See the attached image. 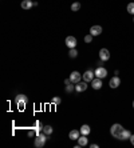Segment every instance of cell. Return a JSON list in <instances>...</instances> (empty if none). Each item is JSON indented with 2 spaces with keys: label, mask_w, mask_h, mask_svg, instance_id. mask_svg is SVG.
<instances>
[{
  "label": "cell",
  "mask_w": 134,
  "mask_h": 148,
  "mask_svg": "<svg viewBox=\"0 0 134 148\" xmlns=\"http://www.w3.org/2000/svg\"><path fill=\"white\" fill-rule=\"evenodd\" d=\"M122 131H123V127L121 126V124H113L111 128H110V134H111L113 137H115V139H119L121 134H122Z\"/></svg>",
  "instance_id": "cell-1"
},
{
  "label": "cell",
  "mask_w": 134,
  "mask_h": 148,
  "mask_svg": "<svg viewBox=\"0 0 134 148\" xmlns=\"http://www.w3.org/2000/svg\"><path fill=\"white\" fill-rule=\"evenodd\" d=\"M15 103L18 104V107L20 109H24L27 103H28V97H27L26 95H18L16 97H15Z\"/></svg>",
  "instance_id": "cell-2"
},
{
  "label": "cell",
  "mask_w": 134,
  "mask_h": 148,
  "mask_svg": "<svg viewBox=\"0 0 134 148\" xmlns=\"http://www.w3.org/2000/svg\"><path fill=\"white\" fill-rule=\"evenodd\" d=\"M46 140H47V135H46L44 132H43V134H39V135H36L34 144H35L36 148H42V147H43V145L46 144Z\"/></svg>",
  "instance_id": "cell-3"
},
{
  "label": "cell",
  "mask_w": 134,
  "mask_h": 148,
  "mask_svg": "<svg viewBox=\"0 0 134 148\" xmlns=\"http://www.w3.org/2000/svg\"><path fill=\"white\" fill-rule=\"evenodd\" d=\"M95 78H99V79H103L107 76V70L105 68V67H97L95 68Z\"/></svg>",
  "instance_id": "cell-4"
},
{
  "label": "cell",
  "mask_w": 134,
  "mask_h": 148,
  "mask_svg": "<svg viewBox=\"0 0 134 148\" xmlns=\"http://www.w3.org/2000/svg\"><path fill=\"white\" fill-rule=\"evenodd\" d=\"M94 76H95V72H94L93 70H87V71L85 72V74L82 75L83 80H85V82H87V83L93 82V80H94Z\"/></svg>",
  "instance_id": "cell-5"
},
{
  "label": "cell",
  "mask_w": 134,
  "mask_h": 148,
  "mask_svg": "<svg viewBox=\"0 0 134 148\" xmlns=\"http://www.w3.org/2000/svg\"><path fill=\"white\" fill-rule=\"evenodd\" d=\"M70 80H71L74 84L79 83L80 80H82V75H80L78 71H72L71 74H70Z\"/></svg>",
  "instance_id": "cell-6"
},
{
  "label": "cell",
  "mask_w": 134,
  "mask_h": 148,
  "mask_svg": "<svg viewBox=\"0 0 134 148\" xmlns=\"http://www.w3.org/2000/svg\"><path fill=\"white\" fill-rule=\"evenodd\" d=\"M99 59L103 61H107L109 59H110V52H109V49H106V48H101L99 49Z\"/></svg>",
  "instance_id": "cell-7"
},
{
  "label": "cell",
  "mask_w": 134,
  "mask_h": 148,
  "mask_svg": "<svg viewBox=\"0 0 134 148\" xmlns=\"http://www.w3.org/2000/svg\"><path fill=\"white\" fill-rule=\"evenodd\" d=\"M66 45L68 48H75L76 47V39L74 36H67L66 37Z\"/></svg>",
  "instance_id": "cell-8"
},
{
  "label": "cell",
  "mask_w": 134,
  "mask_h": 148,
  "mask_svg": "<svg viewBox=\"0 0 134 148\" xmlns=\"http://www.w3.org/2000/svg\"><path fill=\"white\" fill-rule=\"evenodd\" d=\"M121 84V79L118 78V76H114V78L110 79V82H109V86H110V88H118Z\"/></svg>",
  "instance_id": "cell-9"
},
{
  "label": "cell",
  "mask_w": 134,
  "mask_h": 148,
  "mask_svg": "<svg viewBox=\"0 0 134 148\" xmlns=\"http://www.w3.org/2000/svg\"><path fill=\"white\" fill-rule=\"evenodd\" d=\"M87 89V82H79V83H76L75 86V91L76 92H85Z\"/></svg>",
  "instance_id": "cell-10"
},
{
  "label": "cell",
  "mask_w": 134,
  "mask_h": 148,
  "mask_svg": "<svg viewBox=\"0 0 134 148\" xmlns=\"http://www.w3.org/2000/svg\"><path fill=\"white\" fill-rule=\"evenodd\" d=\"M102 79L99 78H94V80L91 82V87L94 88V89H101L102 88Z\"/></svg>",
  "instance_id": "cell-11"
},
{
  "label": "cell",
  "mask_w": 134,
  "mask_h": 148,
  "mask_svg": "<svg viewBox=\"0 0 134 148\" xmlns=\"http://www.w3.org/2000/svg\"><path fill=\"white\" fill-rule=\"evenodd\" d=\"M90 34L93 36H99L102 34V27L101 26H93L90 28Z\"/></svg>",
  "instance_id": "cell-12"
},
{
  "label": "cell",
  "mask_w": 134,
  "mask_h": 148,
  "mask_svg": "<svg viewBox=\"0 0 134 148\" xmlns=\"http://www.w3.org/2000/svg\"><path fill=\"white\" fill-rule=\"evenodd\" d=\"M20 7H22L23 9H31L32 7H34V1H31V0H23Z\"/></svg>",
  "instance_id": "cell-13"
},
{
  "label": "cell",
  "mask_w": 134,
  "mask_h": 148,
  "mask_svg": "<svg viewBox=\"0 0 134 148\" xmlns=\"http://www.w3.org/2000/svg\"><path fill=\"white\" fill-rule=\"evenodd\" d=\"M79 136H80V131H78V130H72V131H70V134H68V137L71 140H78Z\"/></svg>",
  "instance_id": "cell-14"
},
{
  "label": "cell",
  "mask_w": 134,
  "mask_h": 148,
  "mask_svg": "<svg viewBox=\"0 0 134 148\" xmlns=\"http://www.w3.org/2000/svg\"><path fill=\"white\" fill-rule=\"evenodd\" d=\"M130 136H131V132H130L129 130H125V128H123V131H122V134H121L118 140H127V139L130 140Z\"/></svg>",
  "instance_id": "cell-15"
},
{
  "label": "cell",
  "mask_w": 134,
  "mask_h": 148,
  "mask_svg": "<svg viewBox=\"0 0 134 148\" xmlns=\"http://www.w3.org/2000/svg\"><path fill=\"white\" fill-rule=\"evenodd\" d=\"M87 143H89V139H87V136H86V135L79 136V139H78V144H79L80 147H85V145H87Z\"/></svg>",
  "instance_id": "cell-16"
},
{
  "label": "cell",
  "mask_w": 134,
  "mask_h": 148,
  "mask_svg": "<svg viewBox=\"0 0 134 148\" xmlns=\"http://www.w3.org/2000/svg\"><path fill=\"white\" fill-rule=\"evenodd\" d=\"M80 134H82V135H89L90 132H91V128H90V126H87V124H83V126L80 127Z\"/></svg>",
  "instance_id": "cell-17"
},
{
  "label": "cell",
  "mask_w": 134,
  "mask_h": 148,
  "mask_svg": "<svg viewBox=\"0 0 134 148\" xmlns=\"http://www.w3.org/2000/svg\"><path fill=\"white\" fill-rule=\"evenodd\" d=\"M32 128H34V130L36 131V135H39V134H40V131H43L44 126H43V124H42L40 122H35V126L32 127Z\"/></svg>",
  "instance_id": "cell-18"
},
{
  "label": "cell",
  "mask_w": 134,
  "mask_h": 148,
  "mask_svg": "<svg viewBox=\"0 0 134 148\" xmlns=\"http://www.w3.org/2000/svg\"><path fill=\"white\" fill-rule=\"evenodd\" d=\"M80 9V3L79 1H75V3H72L71 4V11L72 12H78Z\"/></svg>",
  "instance_id": "cell-19"
},
{
  "label": "cell",
  "mask_w": 134,
  "mask_h": 148,
  "mask_svg": "<svg viewBox=\"0 0 134 148\" xmlns=\"http://www.w3.org/2000/svg\"><path fill=\"white\" fill-rule=\"evenodd\" d=\"M68 56L71 57V59H75L78 56V51H76L75 48H70V52H68Z\"/></svg>",
  "instance_id": "cell-20"
},
{
  "label": "cell",
  "mask_w": 134,
  "mask_h": 148,
  "mask_svg": "<svg viewBox=\"0 0 134 148\" xmlns=\"http://www.w3.org/2000/svg\"><path fill=\"white\" fill-rule=\"evenodd\" d=\"M52 127L51 126H44V128H43V132H44L46 135L48 136V135H51V134H52Z\"/></svg>",
  "instance_id": "cell-21"
},
{
  "label": "cell",
  "mask_w": 134,
  "mask_h": 148,
  "mask_svg": "<svg viewBox=\"0 0 134 148\" xmlns=\"http://www.w3.org/2000/svg\"><path fill=\"white\" fill-rule=\"evenodd\" d=\"M52 104L54 105H58V104H60V101H62V99L59 97V96H55V97H52Z\"/></svg>",
  "instance_id": "cell-22"
},
{
  "label": "cell",
  "mask_w": 134,
  "mask_h": 148,
  "mask_svg": "<svg viewBox=\"0 0 134 148\" xmlns=\"http://www.w3.org/2000/svg\"><path fill=\"white\" fill-rule=\"evenodd\" d=\"M127 12L134 15V3H129V4H127Z\"/></svg>",
  "instance_id": "cell-23"
},
{
  "label": "cell",
  "mask_w": 134,
  "mask_h": 148,
  "mask_svg": "<svg viewBox=\"0 0 134 148\" xmlns=\"http://www.w3.org/2000/svg\"><path fill=\"white\" fill-rule=\"evenodd\" d=\"M74 83H70L66 86V92H72V89H75V86H72Z\"/></svg>",
  "instance_id": "cell-24"
},
{
  "label": "cell",
  "mask_w": 134,
  "mask_h": 148,
  "mask_svg": "<svg viewBox=\"0 0 134 148\" xmlns=\"http://www.w3.org/2000/svg\"><path fill=\"white\" fill-rule=\"evenodd\" d=\"M93 41V35L91 34H89V35L85 36V43H91Z\"/></svg>",
  "instance_id": "cell-25"
},
{
  "label": "cell",
  "mask_w": 134,
  "mask_h": 148,
  "mask_svg": "<svg viewBox=\"0 0 134 148\" xmlns=\"http://www.w3.org/2000/svg\"><path fill=\"white\" fill-rule=\"evenodd\" d=\"M35 135H36V131L34 130V128L28 131V136H35Z\"/></svg>",
  "instance_id": "cell-26"
},
{
  "label": "cell",
  "mask_w": 134,
  "mask_h": 148,
  "mask_svg": "<svg viewBox=\"0 0 134 148\" xmlns=\"http://www.w3.org/2000/svg\"><path fill=\"white\" fill-rule=\"evenodd\" d=\"M70 83H72L71 80H70V78H68V79H66V80H64V84H66V86H67V84H70Z\"/></svg>",
  "instance_id": "cell-27"
},
{
  "label": "cell",
  "mask_w": 134,
  "mask_h": 148,
  "mask_svg": "<svg viewBox=\"0 0 134 148\" xmlns=\"http://www.w3.org/2000/svg\"><path fill=\"white\" fill-rule=\"evenodd\" d=\"M130 141H131V144L134 145V135H131L130 136Z\"/></svg>",
  "instance_id": "cell-28"
},
{
  "label": "cell",
  "mask_w": 134,
  "mask_h": 148,
  "mask_svg": "<svg viewBox=\"0 0 134 148\" xmlns=\"http://www.w3.org/2000/svg\"><path fill=\"white\" fill-rule=\"evenodd\" d=\"M90 147H91V148H98L99 145H98V144H91V145H90Z\"/></svg>",
  "instance_id": "cell-29"
},
{
  "label": "cell",
  "mask_w": 134,
  "mask_h": 148,
  "mask_svg": "<svg viewBox=\"0 0 134 148\" xmlns=\"http://www.w3.org/2000/svg\"><path fill=\"white\" fill-rule=\"evenodd\" d=\"M133 108H134V101H133Z\"/></svg>",
  "instance_id": "cell-30"
},
{
  "label": "cell",
  "mask_w": 134,
  "mask_h": 148,
  "mask_svg": "<svg viewBox=\"0 0 134 148\" xmlns=\"http://www.w3.org/2000/svg\"><path fill=\"white\" fill-rule=\"evenodd\" d=\"M133 22H134V19H133Z\"/></svg>",
  "instance_id": "cell-31"
}]
</instances>
